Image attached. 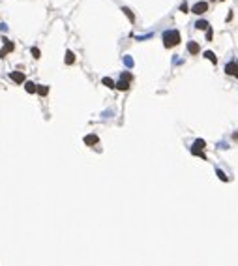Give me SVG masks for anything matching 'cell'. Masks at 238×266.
<instances>
[{
	"instance_id": "obj_10",
	"label": "cell",
	"mask_w": 238,
	"mask_h": 266,
	"mask_svg": "<svg viewBox=\"0 0 238 266\" xmlns=\"http://www.w3.org/2000/svg\"><path fill=\"white\" fill-rule=\"evenodd\" d=\"M24 88H26V92H28V94H34V92H36V88H38V86L34 84L32 81H26V83H24Z\"/></svg>"
},
{
	"instance_id": "obj_21",
	"label": "cell",
	"mask_w": 238,
	"mask_h": 266,
	"mask_svg": "<svg viewBox=\"0 0 238 266\" xmlns=\"http://www.w3.org/2000/svg\"><path fill=\"white\" fill-rule=\"evenodd\" d=\"M180 11H184V13L188 11V4H186V2H184V4H182V6H180Z\"/></svg>"
},
{
	"instance_id": "obj_13",
	"label": "cell",
	"mask_w": 238,
	"mask_h": 266,
	"mask_svg": "<svg viewBox=\"0 0 238 266\" xmlns=\"http://www.w3.org/2000/svg\"><path fill=\"white\" fill-rule=\"evenodd\" d=\"M195 28L197 30H208V23H206V21H197L195 23Z\"/></svg>"
},
{
	"instance_id": "obj_22",
	"label": "cell",
	"mask_w": 238,
	"mask_h": 266,
	"mask_svg": "<svg viewBox=\"0 0 238 266\" xmlns=\"http://www.w3.org/2000/svg\"><path fill=\"white\" fill-rule=\"evenodd\" d=\"M206 38H208V39H212V30H210V28L206 30Z\"/></svg>"
},
{
	"instance_id": "obj_14",
	"label": "cell",
	"mask_w": 238,
	"mask_h": 266,
	"mask_svg": "<svg viewBox=\"0 0 238 266\" xmlns=\"http://www.w3.org/2000/svg\"><path fill=\"white\" fill-rule=\"evenodd\" d=\"M122 11L126 13V17H128V19H129V21H131V23H133V21H135V15H133V13H131V9H129V8H122Z\"/></svg>"
},
{
	"instance_id": "obj_3",
	"label": "cell",
	"mask_w": 238,
	"mask_h": 266,
	"mask_svg": "<svg viewBox=\"0 0 238 266\" xmlns=\"http://www.w3.org/2000/svg\"><path fill=\"white\" fill-rule=\"evenodd\" d=\"M225 73L227 75H232L234 79H238V64L236 62H229L225 66Z\"/></svg>"
},
{
	"instance_id": "obj_7",
	"label": "cell",
	"mask_w": 238,
	"mask_h": 266,
	"mask_svg": "<svg viewBox=\"0 0 238 266\" xmlns=\"http://www.w3.org/2000/svg\"><path fill=\"white\" fill-rule=\"evenodd\" d=\"M188 53L189 54H199V43H197V41H189L188 43Z\"/></svg>"
},
{
	"instance_id": "obj_15",
	"label": "cell",
	"mask_w": 238,
	"mask_h": 266,
	"mask_svg": "<svg viewBox=\"0 0 238 266\" xmlns=\"http://www.w3.org/2000/svg\"><path fill=\"white\" fill-rule=\"evenodd\" d=\"M36 92H38L39 96H47V94H49V86H38Z\"/></svg>"
},
{
	"instance_id": "obj_1",
	"label": "cell",
	"mask_w": 238,
	"mask_h": 266,
	"mask_svg": "<svg viewBox=\"0 0 238 266\" xmlns=\"http://www.w3.org/2000/svg\"><path fill=\"white\" fill-rule=\"evenodd\" d=\"M178 43H180V34L176 32V30H167L163 34V45L167 49L174 47V45H178Z\"/></svg>"
},
{
	"instance_id": "obj_19",
	"label": "cell",
	"mask_w": 238,
	"mask_h": 266,
	"mask_svg": "<svg viewBox=\"0 0 238 266\" xmlns=\"http://www.w3.org/2000/svg\"><path fill=\"white\" fill-rule=\"evenodd\" d=\"M122 81H131V73H128V71H126V73H122Z\"/></svg>"
},
{
	"instance_id": "obj_2",
	"label": "cell",
	"mask_w": 238,
	"mask_h": 266,
	"mask_svg": "<svg viewBox=\"0 0 238 266\" xmlns=\"http://www.w3.org/2000/svg\"><path fill=\"white\" fill-rule=\"evenodd\" d=\"M204 146H206V142L202 141V139H197L195 142H193V148H191V154H195V156H201L202 159H204V154H202V150H204Z\"/></svg>"
},
{
	"instance_id": "obj_8",
	"label": "cell",
	"mask_w": 238,
	"mask_h": 266,
	"mask_svg": "<svg viewBox=\"0 0 238 266\" xmlns=\"http://www.w3.org/2000/svg\"><path fill=\"white\" fill-rule=\"evenodd\" d=\"M98 135H86L84 137V144H88V146H94V144H98Z\"/></svg>"
},
{
	"instance_id": "obj_9",
	"label": "cell",
	"mask_w": 238,
	"mask_h": 266,
	"mask_svg": "<svg viewBox=\"0 0 238 266\" xmlns=\"http://www.w3.org/2000/svg\"><path fill=\"white\" fill-rule=\"evenodd\" d=\"M114 88H118V90H122V92H126V90H128V88H129V83H128V81H122V79H120V81H118V83H114Z\"/></svg>"
},
{
	"instance_id": "obj_16",
	"label": "cell",
	"mask_w": 238,
	"mask_h": 266,
	"mask_svg": "<svg viewBox=\"0 0 238 266\" xmlns=\"http://www.w3.org/2000/svg\"><path fill=\"white\" fill-rule=\"evenodd\" d=\"M105 86H109V88H114V81L113 79H109V77H103V81H101Z\"/></svg>"
},
{
	"instance_id": "obj_5",
	"label": "cell",
	"mask_w": 238,
	"mask_h": 266,
	"mask_svg": "<svg viewBox=\"0 0 238 266\" xmlns=\"http://www.w3.org/2000/svg\"><path fill=\"white\" fill-rule=\"evenodd\" d=\"M15 49V45L9 41V39H4V49H0V58H4L8 53H11V51Z\"/></svg>"
},
{
	"instance_id": "obj_6",
	"label": "cell",
	"mask_w": 238,
	"mask_h": 266,
	"mask_svg": "<svg viewBox=\"0 0 238 266\" xmlns=\"http://www.w3.org/2000/svg\"><path fill=\"white\" fill-rule=\"evenodd\" d=\"M9 77H11V81H13V83H19V84H21V83H24V79H26V77H24V73H23V71H11V75H9Z\"/></svg>"
},
{
	"instance_id": "obj_11",
	"label": "cell",
	"mask_w": 238,
	"mask_h": 266,
	"mask_svg": "<svg viewBox=\"0 0 238 266\" xmlns=\"http://www.w3.org/2000/svg\"><path fill=\"white\" fill-rule=\"evenodd\" d=\"M73 62H75V54L71 53V51H66V64L71 66Z\"/></svg>"
},
{
	"instance_id": "obj_12",
	"label": "cell",
	"mask_w": 238,
	"mask_h": 266,
	"mask_svg": "<svg viewBox=\"0 0 238 266\" xmlns=\"http://www.w3.org/2000/svg\"><path fill=\"white\" fill-rule=\"evenodd\" d=\"M204 58H206V60H210V62H212V64H214V66H216V62H217V58H216V54H214V53H212V51H206V53H204Z\"/></svg>"
},
{
	"instance_id": "obj_17",
	"label": "cell",
	"mask_w": 238,
	"mask_h": 266,
	"mask_svg": "<svg viewBox=\"0 0 238 266\" xmlns=\"http://www.w3.org/2000/svg\"><path fill=\"white\" fill-rule=\"evenodd\" d=\"M30 53H32L34 58H41V53H39V49H38V47H32V49H30Z\"/></svg>"
},
{
	"instance_id": "obj_18",
	"label": "cell",
	"mask_w": 238,
	"mask_h": 266,
	"mask_svg": "<svg viewBox=\"0 0 238 266\" xmlns=\"http://www.w3.org/2000/svg\"><path fill=\"white\" fill-rule=\"evenodd\" d=\"M217 176H219V180H223V182H227V180H229V178L225 176V172H223V171H219V169H217Z\"/></svg>"
},
{
	"instance_id": "obj_4",
	"label": "cell",
	"mask_w": 238,
	"mask_h": 266,
	"mask_svg": "<svg viewBox=\"0 0 238 266\" xmlns=\"http://www.w3.org/2000/svg\"><path fill=\"white\" fill-rule=\"evenodd\" d=\"M206 9H208V4H206V2H202V0H201V2H197L195 6L191 8V11H193L195 15H202V13L206 11Z\"/></svg>"
},
{
	"instance_id": "obj_20",
	"label": "cell",
	"mask_w": 238,
	"mask_h": 266,
	"mask_svg": "<svg viewBox=\"0 0 238 266\" xmlns=\"http://www.w3.org/2000/svg\"><path fill=\"white\" fill-rule=\"evenodd\" d=\"M124 62H126V66H133V60H131L129 56H126V58H124Z\"/></svg>"
}]
</instances>
